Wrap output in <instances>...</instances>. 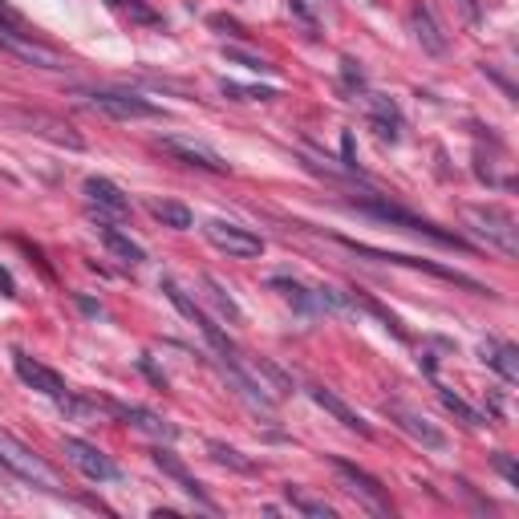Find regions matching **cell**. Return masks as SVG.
Instances as JSON below:
<instances>
[{
	"instance_id": "obj_16",
	"label": "cell",
	"mask_w": 519,
	"mask_h": 519,
	"mask_svg": "<svg viewBox=\"0 0 519 519\" xmlns=\"http://www.w3.org/2000/svg\"><path fill=\"white\" fill-rule=\"evenodd\" d=\"M410 29H414V37H418V45L426 49V53H434V57L446 53V32L438 29V21L430 16L426 5H414L410 8Z\"/></svg>"
},
{
	"instance_id": "obj_33",
	"label": "cell",
	"mask_w": 519,
	"mask_h": 519,
	"mask_svg": "<svg viewBox=\"0 0 519 519\" xmlns=\"http://www.w3.org/2000/svg\"><path fill=\"white\" fill-rule=\"evenodd\" d=\"M288 5H292V13H296V16H300V21H308V24H313V13H308V8H305V5H300V0H288Z\"/></svg>"
},
{
	"instance_id": "obj_1",
	"label": "cell",
	"mask_w": 519,
	"mask_h": 519,
	"mask_svg": "<svg viewBox=\"0 0 519 519\" xmlns=\"http://www.w3.org/2000/svg\"><path fill=\"white\" fill-rule=\"evenodd\" d=\"M0 467L13 470V475L21 478V483L41 487V491H53V495L65 491L61 475H57V470L49 467V462L41 459V454H32L16 434H8V430H0Z\"/></svg>"
},
{
	"instance_id": "obj_30",
	"label": "cell",
	"mask_w": 519,
	"mask_h": 519,
	"mask_svg": "<svg viewBox=\"0 0 519 519\" xmlns=\"http://www.w3.org/2000/svg\"><path fill=\"white\" fill-rule=\"evenodd\" d=\"M341 65H345V77H349V86H365V73L357 69V61H353V57H345V61H341Z\"/></svg>"
},
{
	"instance_id": "obj_4",
	"label": "cell",
	"mask_w": 519,
	"mask_h": 519,
	"mask_svg": "<svg viewBox=\"0 0 519 519\" xmlns=\"http://www.w3.org/2000/svg\"><path fill=\"white\" fill-rule=\"evenodd\" d=\"M337 243H341V248H349V251H357V256L381 260V264H405V268H422V272L438 276V280H451V284H459V288H470V292H491V288H483V284H478V280H470V276L454 272V268H442V264H434V260H418V256H394V251H378V248H369V243L345 240V235H337Z\"/></svg>"
},
{
	"instance_id": "obj_21",
	"label": "cell",
	"mask_w": 519,
	"mask_h": 519,
	"mask_svg": "<svg viewBox=\"0 0 519 519\" xmlns=\"http://www.w3.org/2000/svg\"><path fill=\"white\" fill-rule=\"evenodd\" d=\"M150 215L159 219L162 227H175V232H187V227L195 223L191 207H183V203H175V199H154L150 203Z\"/></svg>"
},
{
	"instance_id": "obj_32",
	"label": "cell",
	"mask_w": 519,
	"mask_h": 519,
	"mask_svg": "<svg viewBox=\"0 0 519 519\" xmlns=\"http://www.w3.org/2000/svg\"><path fill=\"white\" fill-rule=\"evenodd\" d=\"M0 292H5V296H16V284H13V276H8L5 268H0Z\"/></svg>"
},
{
	"instance_id": "obj_22",
	"label": "cell",
	"mask_w": 519,
	"mask_h": 519,
	"mask_svg": "<svg viewBox=\"0 0 519 519\" xmlns=\"http://www.w3.org/2000/svg\"><path fill=\"white\" fill-rule=\"evenodd\" d=\"M284 499H288L300 515H313V519H332V515H337V511H332L324 499H313V495L300 491V487H284Z\"/></svg>"
},
{
	"instance_id": "obj_6",
	"label": "cell",
	"mask_w": 519,
	"mask_h": 519,
	"mask_svg": "<svg viewBox=\"0 0 519 519\" xmlns=\"http://www.w3.org/2000/svg\"><path fill=\"white\" fill-rule=\"evenodd\" d=\"M361 211H369V215H378V219H386V223H397V227H405V232H414V235H430L434 243H442V248H467V243L459 240L454 232H442V227H434L430 219H418V215H410V211H402V207H394V203H381V199H365L361 203Z\"/></svg>"
},
{
	"instance_id": "obj_25",
	"label": "cell",
	"mask_w": 519,
	"mask_h": 519,
	"mask_svg": "<svg viewBox=\"0 0 519 519\" xmlns=\"http://www.w3.org/2000/svg\"><path fill=\"white\" fill-rule=\"evenodd\" d=\"M207 451H211V459H215L219 467H232V470H240V475H251V470H256V462L243 459V454L235 451V446H227V442H215V438H211Z\"/></svg>"
},
{
	"instance_id": "obj_18",
	"label": "cell",
	"mask_w": 519,
	"mask_h": 519,
	"mask_svg": "<svg viewBox=\"0 0 519 519\" xmlns=\"http://www.w3.org/2000/svg\"><path fill=\"white\" fill-rule=\"evenodd\" d=\"M369 118H373V130H378L381 142H397V130H402V114L389 97H369Z\"/></svg>"
},
{
	"instance_id": "obj_11",
	"label": "cell",
	"mask_w": 519,
	"mask_h": 519,
	"mask_svg": "<svg viewBox=\"0 0 519 519\" xmlns=\"http://www.w3.org/2000/svg\"><path fill=\"white\" fill-rule=\"evenodd\" d=\"M159 150H167L170 159L187 162V167H199V170H211V175H227V162L219 159L211 146L195 142V138H178V134H162L159 138Z\"/></svg>"
},
{
	"instance_id": "obj_17",
	"label": "cell",
	"mask_w": 519,
	"mask_h": 519,
	"mask_svg": "<svg viewBox=\"0 0 519 519\" xmlns=\"http://www.w3.org/2000/svg\"><path fill=\"white\" fill-rule=\"evenodd\" d=\"M483 361L503 381H519V349L507 345V341H483Z\"/></svg>"
},
{
	"instance_id": "obj_26",
	"label": "cell",
	"mask_w": 519,
	"mask_h": 519,
	"mask_svg": "<svg viewBox=\"0 0 519 519\" xmlns=\"http://www.w3.org/2000/svg\"><path fill=\"white\" fill-rule=\"evenodd\" d=\"M438 397H442V405H446V410H451V414H459V418L467 422V426H483V422H487L483 414H478V410H470V405L462 402L459 394H451V389H442V386H438Z\"/></svg>"
},
{
	"instance_id": "obj_5",
	"label": "cell",
	"mask_w": 519,
	"mask_h": 519,
	"mask_svg": "<svg viewBox=\"0 0 519 519\" xmlns=\"http://www.w3.org/2000/svg\"><path fill=\"white\" fill-rule=\"evenodd\" d=\"M203 235H207L211 248L227 251V256H240V260H251V256H264V240L248 227L232 223V219H207L203 223Z\"/></svg>"
},
{
	"instance_id": "obj_2",
	"label": "cell",
	"mask_w": 519,
	"mask_h": 519,
	"mask_svg": "<svg viewBox=\"0 0 519 519\" xmlns=\"http://www.w3.org/2000/svg\"><path fill=\"white\" fill-rule=\"evenodd\" d=\"M462 219L470 223V232L483 235L503 256H511V260L519 256V223L507 207H495V203H487V207H462Z\"/></svg>"
},
{
	"instance_id": "obj_3",
	"label": "cell",
	"mask_w": 519,
	"mask_h": 519,
	"mask_svg": "<svg viewBox=\"0 0 519 519\" xmlns=\"http://www.w3.org/2000/svg\"><path fill=\"white\" fill-rule=\"evenodd\" d=\"M0 45L13 49V53H21L24 61H37L41 69H61V61L32 41V29L24 24V16L16 13V8H8L5 0H0Z\"/></svg>"
},
{
	"instance_id": "obj_20",
	"label": "cell",
	"mask_w": 519,
	"mask_h": 519,
	"mask_svg": "<svg viewBox=\"0 0 519 519\" xmlns=\"http://www.w3.org/2000/svg\"><path fill=\"white\" fill-rule=\"evenodd\" d=\"M97 235H102V243H105V248H110L118 260H126V264H142V260H146L142 243H134V240H130V235H122L114 223H97Z\"/></svg>"
},
{
	"instance_id": "obj_13",
	"label": "cell",
	"mask_w": 519,
	"mask_h": 519,
	"mask_svg": "<svg viewBox=\"0 0 519 519\" xmlns=\"http://www.w3.org/2000/svg\"><path fill=\"white\" fill-rule=\"evenodd\" d=\"M308 397H313V402L321 405L324 414H332V418H337L345 430H353V434H361V438H373V426H369V422H365L361 414H357L349 402H341V397L332 394V389H324V386H308Z\"/></svg>"
},
{
	"instance_id": "obj_27",
	"label": "cell",
	"mask_w": 519,
	"mask_h": 519,
	"mask_svg": "<svg viewBox=\"0 0 519 519\" xmlns=\"http://www.w3.org/2000/svg\"><path fill=\"white\" fill-rule=\"evenodd\" d=\"M227 97H240V102H268V97H276V89H264V86H240V81H223Z\"/></svg>"
},
{
	"instance_id": "obj_15",
	"label": "cell",
	"mask_w": 519,
	"mask_h": 519,
	"mask_svg": "<svg viewBox=\"0 0 519 519\" xmlns=\"http://www.w3.org/2000/svg\"><path fill=\"white\" fill-rule=\"evenodd\" d=\"M81 191H86V199H89V203H97V207L110 211V215H118V219H122V215H130V199H126V191H122L118 183H110V178L89 175Z\"/></svg>"
},
{
	"instance_id": "obj_7",
	"label": "cell",
	"mask_w": 519,
	"mask_h": 519,
	"mask_svg": "<svg viewBox=\"0 0 519 519\" xmlns=\"http://www.w3.org/2000/svg\"><path fill=\"white\" fill-rule=\"evenodd\" d=\"M329 462H332V470H337V478L345 483V491H353L357 499L369 511H378V515H389V495H386V487H381V478H373L369 470H361L349 459H329Z\"/></svg>"
},
{
	"instance_id": "obj_23",
	"label": "cell",
	"mask_w": 519,
	"mask_h": 519,
	"mask_svg": "<svg viewBox=\"0 0 519 519\" xmlns=\"http://www.w3.org/2000/svg\"><path fill=\"white\" fill-rule=\"evenodd\" d=\"M272 288H280L284 296H288L292 305L300 308V313H313V308H321V300H316V292H308L305 284L288 280V276H272Z\"/></svg>"
},
{
	"instance_id": "obj_12",
	"label": "cell",
	"mask_w": 519,
	"mask_h": 519,
	"mask_svg": "<svg viewBox=\"0 0 519 519\" xmlns=\"http://www.w3.org/2000/svg\"><path fill=\"white\" fill-rule=\"evenodd\" d=\"M13 369H16V378L24 381V386H32L37 389V394H45V397H65L69 394V386H65V378L57 369H49L45 361H37V357H29V353H21V349H16L13 353Z\"/></svg>"
},
{
	"instance_id": "obj_14",
	"label": "cell",
	"mask_w": 519,
	"mask_h": 519,
	"mask_svg": "<svg viewBox=\"0 0 519 519\" xmlns=\"http://www.w3.org/2000/svg\"><path fill=\"white\" fill-rule=\"evenodd\" d=\"M105 410L110 414H118L122 422H130V426H138V430H146V434H154V438H175L178 430L170 426L167 418H159L154 410H146V405H122V402H105Z\"/></svg>"
},
{
	"instance_id": "obj_8",
	"label": "cell",
	"mask_w": 519,
	"mask_h": 519,
	"mask_svg": "<svg viewBox=\"0 0 519 519\" xmlns=\"http://www.w3.org/2000/svg\"><path fill=\"white\" fill-rule=\"evenodd\" d=\"M381 410H386V418L394 422L402 434H410L418 446H426V451H446V434L426 418V414L414 410V405H405V402H386Z\"/></svg>"
},
{
	"instance_id": "obj_9",
	"label": "cell",
	"mask_w": 519,
	"mask_h": 519,
	"mask_svg": "<svg viewBox=\"0 0 519 519\" xmlns=\"http://www.w3.org/2000/svg\"><path fill=\"white\" fill-rule=\"evenodd\" d=\"M86 102L94 105V110L110 114V118L118 122H138V118H159L162 105L146 102V97L138 94H118V89H94V94H86Z\"/></svg>"
},
{
	"instance_id": "obj_28",
	"label": "cell",
	"mask_w": 519,
	"mask_h": 519,
	"mask_svg": "<svg viewBox=\"0 0 519 519\" xmlns=\"http://www.w3.org/2000/svg\"><path fill=\"white\" fill-rule=\"evenodd\" d=\"M227 57H232V61H240L243 69H251V73H272V65H268L264 57H251V53H243V49H227Z\"/></svg>"
},
{
	"instance_id": "obj_19",
	"label": "cell",
	"mask_w": 519,
	"mask_h": 519,
	"mask_svg": "<svg viewBox=\"0 0 519 519\" xmlns=\"http://www.w3.org/2000/svg\"><path fill=\"white\" fill-rule=\"evenodd\" d=\"M154 462H159V467H162V475H170V478H175V483L183 487V491L191 495V499H199L203 507H211V499H207V495H203V487L195 483V478H191V470H187L183 462H178L170 451H162V446H159V451H154Z\"/></svg>"
},
{
	"instance_id": "obj_29",
	"label": "cell",
	"mask_w": 519,
	"mask_h": 519,
	"mask_svg": "<svg viewBox=\"0 0 519 519\" xmlns=\"http://www.w3.org/2000/svg\"><path fill=\"white\" fill-rule=\"evenodd\" d=\"M495 470H499V475L507 478L511 487H519V467H515V459H511L507 451H499V454H495Z\"/></svg>"
},
{
	"instance_id": "obj_24",
	"label": "cell",
	"mask_w": 519,
	"mask_h": 519,
	"mask_svg": "<svg viewBox=\"0 0 519 519\" xmlns=\"http://www.w3.org/2000/svg\"><path fill=\"white\" fill-rule=\"evenodd\" d=\"M203 288H207V300H211V305H215V308H219V313H223V316H227V321H232V324H240V321H243L240 305H235V300H232V296H227V292H223V284H219V280H215V276H203Z\"/></svg>"
},
{
	"instance_id": "obj_10",
	"label": "cell",
	"mask_w": 519,
	"mask_h": 519,
	"mask_svg": "<svg viewBox=\"0 0 519 519\" xmlns=\"http://www.w3.org/2000/svg\"><path fill=\"white\" fill-rule=\"evenodd\" d=\"M61 451H65V459H69L86 478H94V483H114V478H122L118 462H114L110 454L97 451L94 442H86V438H65Z\"/></svg>"
},
{
	"instance_id": "obj_31",
	"label": "cell",
	"mask_w": 519,
	"mask_h": 519,
	"mask_svg": "<svg viewBox=\"0 0 519 519\" xmlns=\"http://www.w3.org/2000/svg\"><path fill=\"white\" fill-rule=\"evenodd\" d=\"M459 8H462V16L475 21V24H478V16H483V13H478V0H459Z\"/></svg>"
}]
</instances>
